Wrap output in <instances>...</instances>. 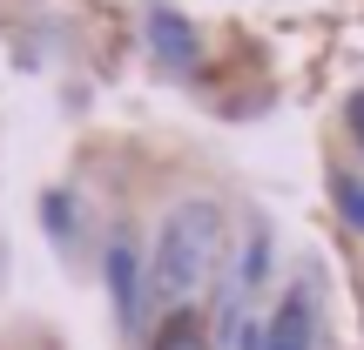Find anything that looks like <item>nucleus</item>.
<instances>
[{"label": "nucleus", "mask_w": 364, "mask_h": 350, "mask_svg": "<svg viewBox=\"0 0 364 350\" xmlns=\"http://www.w3.org/2000/svg\"><path fill=\"white\" fill-rule=\"evenodd\" d=\"M108 276H115V303H122V317H129V310H135V256H129V243H115Z\"/></svg>", "instance_id": "20e7f679"}, {"label": "nucleus", "mask_w": 364, "mask_h": 350, "mask_svg": "<svg viewBox=\"0 0 364 350\" xmlns=\"http://www.w3.org/2000/svg\"><path fill=\"white\" fill-rule=\"evenodd\" d=\"M156 350H203V324H196L189 310L162 317V330H156Z\"/></svg>", "instance_id": "7ed1b4c3"}, {"label": "nucleus", "mask_w": 364, "mask_h": 350, "mask_svg": "<svg viewBox=\"0 0 364 350\" xmlns=\"http://www.w3.org/2000/svg\"><path fill=\"white\" fill-rule=\"evenodd\" d=\"M216 263H223V209L203 195L169 202L156 222V243H149V303L162 317L189 310V297H203Z\"/></svg>", "instance_id": "f257e3e1"}, {"label": "nucleus", "mask_w": 364, "mask_h": 350, "mask_svg": "<svg viewBox=\"0 0 364 350\" xmlns=\"http://www.w3.org/2000/svg\"><path fill=\"white\" fill-rule=\"evenodd\" d=\"M338 209H344V216H351L358 229H364V182H338Z\"/></svg>", "instance_id": "423d86ee"}, {"label": "nucleus", "mask_w": 364, "mask_h": 350, "mask_svg": "<svg viewBox=\"0 0 364 350\" xmlns=\"http://www.w3.org/2000/svg\"><path fill=\"white\" fill-rule=\"evenodd\" d=\"M156 40H162V54H169V61H182V54H189V34H182L176 13H156Z\"/></svg>", "instance_id": "39448f33"}, {"label": "nucleus", "mask_w": 364, "mask_h": 350, "mask_svg": "<svg viewBox=\"0 0 364 350\" xmlns=\"http://www.w3.org/2000/svg\"><path fill=\"white\" fill-rule=\"evenodd\" d=\"M263 350H317V303H311V283L284 290V303H277L270 324H263Z\"/></svg>", "instance_id": "f03ea898"}]
</instances>
